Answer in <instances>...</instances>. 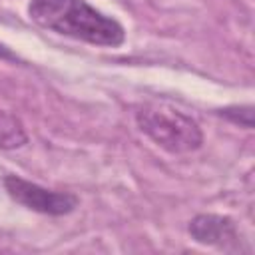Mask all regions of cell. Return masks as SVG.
Segmentation results:
<instances>
[{
	"label": "cell",
	"instance_id": "6da1fadb",
	"mask_svg": "<svg viewBox=\"0 0 255 255\" xmlns=\"http://www.w3.org/2000/svg\"><path fill=\"white\" fill-rule=\"evenodd\" d=\"M28 16L44 30L94 46L116 48L126 40L124 26L86 0H30Z\"/></svg>",
	"mask_w": 255,
	"mask_h": 255
},
{
	"label": "cell",
	"instance_id": "7a4b0ae2",
	"mask_svg": "<svg viewBox=\"0 0 255 255\" xmlns=\"http://www.w3.org/2000/svg\"><path fill=\"white\" fill-rule=\"evenodd\" d=\"M135 126L155 145L169 153H189L203 143L199 124L167 104L139 106L135 110Z\"/></svg>",
	"mask_w": 255,
	"mask_h": 255
},
{
	"label": "cell",
	"instance_id": "3957f363",
	"mask_svg": "<svg viewBox=\"0 0 255 255\" xmlns=\"http://www.w3.org/2000/svg\"><path fill=\"white\" fill-rule=\"evenodd\" d=\"M4 189L16 203L44 215H68L78 207V197L74 193L48 189L20 175H6Z\"/></svg>",
	"mask_w": 255,
	"mask_h": 255
},
{
	"label": "cell",
	"instance_id": "277c9868",
	"mask_svg": "<svg viewBox=\"0 0 255 255\" xmlns=\"http://www.w3.org/2000/svg\"><path fill=\"white\" fill-rule=\"evenodd\" d=\"M191 239L201 245L219 247V249H233L239 241L237 227L231 217L217 215V213H199L189 221L187 227Z\"/></svg>",
	"mask_w": 255,
	"mask_h": 255
},
{
	"label": "cell",
	"instance_id": "5b68a950",
	"mask_svg": "<svg viewBox=\"0 0 255 255\" xmlns=\"http://www.w3.org/2000/svg\"><path fill=\"white\" fill-rule=\"evenodd\" d=\"M26 141L28 133L22 122L14 114L0 110V149H18L26 145Z\"/></svg>",
	"mask_w": 255,
	"mask_h": 255
},
{
	"label": "cell",
	"instance_id": "8992f818",
	"mask_svg": "<svg viewBox=\"0 0 255 255\" xmlns=\"http://www.w3.org/2000/svg\"><path fill=\"white\" fill-rule=\"evenodd\" d=\"M217 114L221 118L233 122L235 126L247 128V129L253 128V108L251 106H227L223 110H217Z\"/></svg>",
	"mask_w": 255,
	"mask_h": 255
},
{
	"label": "cell",
	"instance_id": "52a82bcc",
	"mask_svg": "<svg viewBox=\"0 0 255 255\" xmlns=\"http://www.w3.org/2000/svg\"><path fill=\"white\" fill-rule=\"evenodd\" d=\"M0 58H2V60H18V56H16L10 48H6L4 44H0Z\"/></svg>",
	"mask_w": 255,
	"mask_h": 255
}]
</instances>
